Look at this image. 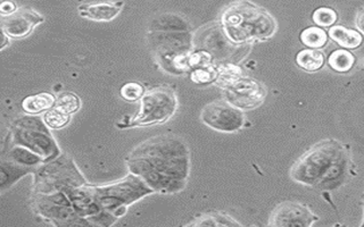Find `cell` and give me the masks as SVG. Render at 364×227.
<instances>
[{
  "instance_id": "1",
  "label": "cell",
  "mask_w": 364,
  "mask_h": 227,
  "mask_svg": "<svg viewBox=\"0 0 364 227\" xmlns=\"http://www.w3.org/2000/svg\"><path fill=\"white\" fill-rule=\"evenodd\" d=\"M130 173L139 176L154 192H180L191 174V153L181 138L157 135L136 145L127 158Z\"/></svg>"
},
{
  "instance_id": "2",
  "label": "cell",
  "mask_w": 364,
  "mask_h": 227,
  "mask_svg": "<svg viewBox=\"0 0 364 227\" xmlns=\"http://www.w3.org/2000/svg\"><path fill=\"white\" fill-rule=\"evenodd\" d=\"M221 28L236 45L271 39L278 28L269 11L247 0L228 6L221 16Z\"/></svg>"
},
{
  "instance_id": "3",
  "label": "cell",
  "mask_w": 364,
  "mask_h": 227,
  "mask_svg": "<svg viewBox=\"0 0 364 227\" xmlns=\"http://www.w3.org/2000/svg\"><path fill=\"white\" fill-rule=\"evenodd\" d=\"M87 185L100 209L112 214L117 218L127 214L129 206L155 193L153 189L146 184L145 181L132 173L111 184Z\"/></svg>"
},
{
  "instance_id": "4",
  "label": "cell",
  "mask_w": 364,
  "mask_h": 227,
  "mask_svg": "<svg viewBox=\"0 0 364 227\" xmlns=\"http://www.w3.org/2000/svg\"><path fill=\"white\" fill-rule=\"evenodd\" d=\"M343 150L344 147L335 140H324L313 145L293 165L291 179L301 184L316 187Z\"/></svg>"
},
{
  "instance_id": "5",
  "label": "cell",
  "mask_w": 364,
  "mask_h": 227,
  "mask_svg": "<svg viewBox=\"0 0 364 227\" xmlns=\"http://www.w3.org/2000/svg\"><path fill=\"white\" fill-rule=\"evenodd\" d=\"M48 128L43 121L34 115L20 117L11 125V142L28 148L41 157L43 162H50L60 156V150Z\"/></svg>"
},
{
  "instance_id": "6",
  "label": "cell",
  "mask_w": 364,
  "mask_h": 227,
  "mask_svg": "<svg viewBox=\"0 0 364 227\" xmlns=\"http://www.w3.org/2000/svg\"><path fill=\"white\" fill-rule=\"evenodd\" d=\"M223 89L225 101L240 111H253L264 102L267 91L257 79L242 77L238 72H221L215 81Z\"/></svg>"
},
{
  "instance_id": "7",
  "label": "cell",
  "mask_w": 364,
  "mask_h": 227,
  "mask_svg": "<svg viewBox=\"0 0 364 227\" xmlns=\"http://www.w3.org/2000/svg\"><path fill=\"white\" fill-rule=\"evenodd\" d=\"M176 109L178 98L173 89L168 87L151 89L140 99L139 109L131 117L124 128L163 124L173 117Z\"/></svg>"
},
{
  "instance_id": "8",
  "label": "cell",
  "mask_w": 364,
  "mask_h": 227,
  "mask_svg": "<svg viewBox=\"0 0 364 227\" xmlns=\"http://www.w3.org/2000/svg\"><path fill=\"white\" fill-rule=\"evenodd\" d=\"M34 187L37 193H53L71 190L85 184V179L70 157L62 156L36 168Z\"/></svg>"
},
{
  "instance_id": "9",
  "label": "cell",
  "mask_w": 364,
  "mask_h": 227,
  "mask_svg": "<svg viewBox=\"0 0 364 227\" xmlns=\"http://www.w3.org/2000/svg\"><path fill=\"white\" fill-rule=\"evenodd\" d=\"M32 207L43 218L53 221L55 225H90L87 219L82 221L75 210L68 194L63 191L53 193H37Z\"/></svg>"
},
{
  "instance_id": "10",
  "label": "cell",
  "mask_w": 364,
  "mask_h": 227,
  "mask_svg": "<svg viewBox=\"0 0 364 227\" xmlns=\"http://www.w3.org/2000/svg\"><path fill=\"white\" fill-rule=\"evenodd\" d=\"M200 119L206 126L218 132L233 133L244 128V113L225 100H215L203 108Z\"/></svg>"
},
{
  "instance_id": "11",
  "label": "cell",
  "mask_w": 364,
  "mask_h": 227,
  "mask_svg": "<svg viewBox=\"0 0 364 227\" xmlns=\"http://www.w3.org/2000/svg\"><path fill=\"white\" fill-rule=\"evenodd\" d=\"M318 221V216L310 208L297 201L278 204L270 216L269 226L309 227Z\"/></svg>"
},
{
  "instance_id": "12",
  "label": "cell",
  "mask_w": 364,
  "mask_h": 227,
  "mask_svg": "<svg viewBox=\"0 0 364 227\" xmlns=\"http://www.w3.org/2000/svg\"><path fill=\"white\" fill-rule=\"evenodd\" d=\"M45 18L32 9H18L15 13L1 18V31L11 39H23L31 34Z\"/></svg>"
},
{
  "instance_id": "13",
  "label": "cell",
  "mask_w": 364,
  "mask_h": 227,
  "mask_svg": "<svg viewBox=\"0 0 364 227\" xmlns=\"http://www.w3.org/2000/svg\"><path fill=\"white\" fill-rule=\"evenodd\" d=\"M123 1H102V3L83 4L77 7L79 15L96 22H111L119 16L122 11Z\"/></svg>"
},
{
  "instance_id": "14",
  "label": "cell",
  "mask_w": 364,
  "mask_h": 227,
  "mask_svg": "<svg viewBox=\"0 0 364 227\" xmlns=\"http://www.w3.org/2000/svg\"><path fill=\"white\" fill-rule=\"evenodd\" d=\"M348 172H350V157L344 149L316 187H318V190H336L344 183Z\"/></svg>"
},
{
  "instance_id": "15",
  "label": "cell",
  "mask_w": 364,
  "mask_h": 227,
  "mask_svg": "<svg viewBox=\"0 0 364 227\" xmlns=\"http://www.w3.org/2000/svg\"><path fill=\"white\" fill-rule=\"evenodd\" d=\"M191 30V23L188 22L187 18L174 13L157 15L149 23V31L189 32Z\"/></svg>"
},
{
  "instance_id": "16",
  "label": "cell",
  "mask_w": 364,
  "mask_h": 227,
  "mask_svg": "<svg viewBox=\"0 0 364 227\" xmlns=\"http://www.w3.org/2000/svg\"><path fill=\"white\" fill-rule=\"evenodd\" d=\"M328 35L344 49H358L363 43V34L361 32L343 26H331Z\"/></svg>"
},
{
  "instance_id": "17",
  "label": "cell",
  "mask_w": 364,
  "mask_h": 227,
  "mask_svg": "<svg viewBox=\"0 0 364 227\" xmlns=\"http://www.w3.org/2000/svg\"><path fill=\"white\" fill-rule=\"evenodd\" d=\"M3 158L9 159L15 164L32 168V170L38 167V165L45 164L43 158L38 156L37 153H32L28 148L14 145L11 142V147L7 148V153H4Z\"/></svg>"
},
{
  "instance_id": "18",
  "label": "cell",
  "mask_w": 364,
  "mask_h": 227,
  "mask_svg": "<svg viewBox=\"0 0 364 227\" xmlns=\"http://www.w3.org/2000/svg\"><path fill=\"white\" fill-rule=\"evenodd\" d=\"M56 98L54 94L49 92L33 94L24 98L22 101V109L28 115H39L46 113L56 104Z\"/></svg>"
},
{
  "instance_id": "19",
  "label": "cell",
  "mask_w": 364,
  "mask_h": 227,
  "mask_svg": "<svg viewBox=\"0 0 364 227\" xmlns=\"http://www.w3.org/2000/svg\"><path fill=\"white\" fill-rule=\"evenodd\" d=\"M324 62L326 57L318 49H303L296 56L297 66L309 73L320 71L324 66Z\"/></svg>"
},
{
  "instance_id": "20",
  "label": "cell",
  "mask_w": 364,
  "mask_h": 227,
  "mask_svg": "<svg viewBox=\"0 0 364 227\" xmlns=\"http://www.w3.org/2000/svg\"><path fill=\"white\" fill-rule=\"evenodd\" d=\"M355 56L348 49H337L328 57V65L337 73L345 74L355 65Z\"/></svg>"
},
{
  "instance_id": "21",
  "label": "cell",
  "mask_w": 364,
  "mask_h": 227,
  "mask_svg": "<svg viewBox=\"0 0 364 227\" xmlns=\"http://www.w3.org/2000/svg\"><path fill=\"white\" fill-rule=\"evenodd\" d=\"M32 168L24 167L21 165L15 164L9 159L3 158V165H1V189L4 191L9 189V187L14 184L17 179L23 176L33 172Z\"/></svg>"
},
{
  "instance_id": "22",
  "label": "cell",
  "mask_w": 364,
  "mask_h": 227,
  "mask_svg": "<svg viewBox=\"0 0 364 227\" xmlns=\"http://www.w3.org/2000/svg\"><path fill=\"white\" fill-rule=\"evenodd\" d=\"M299 38H301V43L306 45L307 48L321 49L327 45L329 35L327 32L324 31L323 28L311 26V28L303 30Z\"/></svg>"
},
{
  "instance_id": "23",
  "label": "cell",
  "mask_w": 364,
  "mask_h": 227,
  "mask_svg": "<svg viewBox=\"0 0 364 227\" xmlns=\"http://www.w3.org/2000/svg\"><path fill=\"white\" fill-rule=\"evenodd\" d=\"M188 226H240V223L225 214L212 213L199 217Z\"/></svg>"
},
{
  "instance_id": "24",
  "label": "cell",
  "mask_w": 364,
  "mask_h": 227,
  "mask_svg": "<svg viewBox=\"0 0 364 227\" xmlns=\"http://www.w3.org/2000/svg\"><path fill=\"white\" fill-rule=\"evenodd\" d=\"M43 121L51 130H60V128H65L66 125L70 123L71 116L68 114L63 113L56 107H53L43 114Z\"/></svg>"
},
{
  "instance_id": "25",
  "label": "cell",
  "mask_w": 364,
  "mask_h": 227,
  "mask_svg": "<svg viewBox=\"0 0 364 227\" xmlns=\"http://www.w3.org/2000/svg\"><path fill=\"white\" fill-rule=\"evenodd\" d=\"M54 107L71 116L73 114L79 111L80 108H81V100L77 94H72V92H65V94H60L57 98Z\"/></svg>"
},
{
  "instance_id": "26",
  "label": "cell",
  "mask_w": 364,
  "mask_h": 227,
  "mask_svg": "<svg viewBox=\"0 0 364 227\" xmlns=\"http://www.w3.org/2000/svg\"><path fill=\"white\" fill-rule=\"evenodd\" d=\"M312 20L316 23V26L331 28L338 20V15L336 13L335 9H329V7H320L313 13Z\"/></svg>"
},
{
  "instance_id": "27",
  "label": "cell",
  "mask_w": 364,
  "mask_h": 227,
  "mask_svg": "<svg viewBox=\"0 0 364 227\" xmlns=\"http://www.w3.org/2000/svg\"><path fill=\"white\" fill-rule=\"evenodd\" d=\"M219 77V68L215 66H208V67L195 68L191 71V81L196 84H208V83L215 82Z\"/></svg>"
},
{
  "instance_id": "28",
  "label": "cell",
  "mask_w": 364,
  "mask_h": 227,
  "mask_svg": "<svg viewBox=\"0 0 364 227\" xmlns=\"http://www.w3.org/2000/svg\"><path fill=\"white\" fill-rule=\"evenodd\" d=\"M145 94V88L139 82L125 83L122 88H121V90H119L121 98L128 102L140 101V99H141Z\"/></svg>"
},
{
  "instance_id": "29",
  "label": "cell",
  "mask_w": 364,
  "mask_h": 227,
  "mask_svg": "<svg viewBox=\"0 0 364 227\" xmlns=\"http://www.w3.org/2000/svg\"><path fill=\"white\" fill-rule=\"evenodd\" d=\"M17 5L13 0H4L1 5H0V13L1 16H9L17 11Z\"/></svg>"
},
{
  "instance_id": "30",
  "label": "cell",
  "mask_w": 364,
  "mask_h": 227,
  "mask_svg": "<svg viewBox=\"0 0 364 227\" xmlns=\"http://www.w3.org/2000/svg\"><path fill=\"white\" fill-rule=\"evenodd\" d=\"M355 24L358 31L364 34V9L358 11V15H356Z\"/></svg>"
},
{
  "instance_id": "31",
  "label": "cell",
  "mask_w": 364,
  "mask_h": 227,
  "mask_svg": "<svg viewBox=\"0 0 364 227\" xmlns=\"http://www.w3.org/2000/svg\"><path fill=\"white\" fill-rule=\"evenodd\" d=\"M1 38H3V41H1V45H0V49L3 50V49H5L7 45H9V40H11V38L7 35V34L5 33V32L1 31Z\"/></svg>"
}]
</instances>
